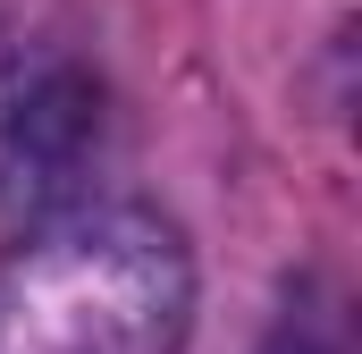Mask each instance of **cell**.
I'll use <instances>...</instances> for the list:
<instances>
[{
    "mask_svg": "<svg viewBox=\"0 0 362 354\" xmlns=\"http://www.w3.org/2000/svg\"><path fill=\"white\" fill-rule=\"evenodd\" d=\"M93 135V93L76 76H25L0 101V177L8 185H51Z\"/></svg>",
    "mask_w": 362,
    "mask_h": 354,
    "instance_id": "cell-2",
    "label": "cell"
},
{
    "mask_svg": "<svg viewBox=\"0 0 362 354\" xmlns=\"http://www.w3.org/2000/svg\"><path fill=\"white\" fill-rule=\"evenodd\" d=\"M194 262L160 211L93 202L0 253V354H185Z\"/></svg>",
    "mask_w": 362,
    "mask_h": 354,
    "instance_id": "cell-1",
    "label": "cell"
}]
</instances>
